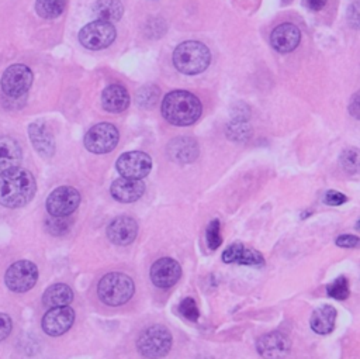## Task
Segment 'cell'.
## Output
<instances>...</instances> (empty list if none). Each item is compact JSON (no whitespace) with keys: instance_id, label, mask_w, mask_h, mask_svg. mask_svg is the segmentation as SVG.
<instances>
[{"instance_id":"18","label":"cell","mask_w":360,"mask_h":359,"mask_svg":"<svg viewBox=\"0 0 360 359\" xmlns=\"http://www.w3.org/2000/svg\"><path fill=\"white\" fill-rule=\"evenodd\" d=\"M222 261L225 264H241L250 267H262L265 264L264 255L259 251L248 248L241 243L232 244L225 248L222 253Z\"/></svg>"},{"instance_id":"1","label":"cell","mask_w":360,"mask_h":359,"mask_svg":"<svg viewBox=\"0 0 360 359\" xmlns=\"http://www.w3.org/2000/svg\"><path fill=\"white\" fill-rule=\"evenodd\" d=\"M37 183L33 174L24 168H13L0 174V206L19 209L30 203Z\"/></svg>"},{"instance_id":"26","label":"cell","mask_w":360,"mask_h":359,"mask_svg":"<svg viewBox=\"0 0 360 359\" xmlns=\"http://www.w3.org/2000/svg\"><path fill=\"white\" fill-rule=\"evenodd\" d=\"M66 6V0H37L36 10L43 19H57L59 17Z\"/></svg>"},{"instance_id":"3","label":"cell","mask_w":360,"mask_h":359,"mask_svg":"<svg viewBox=\"0 0 360 359\" xmlns=\"http://www.w3.org/2000/svg\"><path fill=\"white\" fill-rule=\"evenodd\" d=\"M136 292L134 281L122 272L104 275L97 285V296L106 306L118 307L131 300Z\"/></svg>"},{"instance_id":"15","label":"cell","mask_w":360,"mask_h":359,"mask_svg":"<svg viewBox=\"0 0 360 359\" xmlns=\"http://www.w3.org/2000/svg\"><path fill=\"white\" fill-rule=\"evenodd\" d=\"M182 276V267L172 258H161L151 268V281L157 288L169 289L175 286Z\"/></svg>"},{"instance_id":"13","label":"cell","mask_w":360,"mask_h":359,"mask_svg":"<svg viewBox=\"0 0 360 359\" xmlns=\"http://www.w3.org/2000/svg\"><path fill=\"white\" fill-rule=\"evenodd\" d=\"M138 235V224L130 216H118L107 227V237L115 246L126 247L136 241Z\"/></svg>"},{"instance_id":"17","label":"cell","mask_w":360,"mask_h":359,"mask_svg":"<svg viewBox=\"0 0 360 359\" xmlns=\"http://www.w3.org/2000/svg\"><path fill=\"white\" fill-rule=\"evenodd\" d=\"M111 196L120 203H134L143 197L145 185L141 179L118 178L111 183Z\"/></svg>"},{"instance_id":"19","label":"cell","mask_w":360,"mask_h":359,"mask_svg":"<svg viewBox=\"0 0 360 359\" xmlns=\"http://www.w3.org/2000/svg\"><path fill=\"white\" fill-rule=\"evenodd\" d=\"M30 140L37 153L44 158H51L55 153V140L44 122H36L29 127Z\"/></svg>"},{"instance_id":"30","label":"cell","mask_w":360,"mask_h":359,"mask_svg":"<svg viewBox=\"0 0 360 359\" xmlns=\"http://www.w3.org/2000/svg\"><path fill=\"white\" fill-rule=\"evenodd\" d=\"M158 97H159V89L155 85L144 86L138 92V104L144 108H151L155 106Z\"/></svg>"},{"instance_id":"33","label":"cell","mask_w":360,"mask_h":359,"mask_svg":"<svg viewBox=\"0 0 360 359\" xmlns=\"http://www.w3.org/2000/svg\"><path fill=\"white\" fill-rule=\"evenodd\" d=\"M335 244L340 248H356L359 246V237L350 235V234H343L336 238Z\"/></svg>"},{"instance_id":"21","label":"cell","mask_w":360,"mask_h":359,"mask_svg":"<svg viewBox=\"0 0 360 359\" xmlns=\"http://www.w3.org/2000/svg\"><path fill=\"white\" fill-rule=\"evenodd\" d=\"M101 106L108 113H123L130 106V94L122 85H110L101 93Z\"/></svg>"},{"instance_id":"14","label":"cell","mask_w":360,"mask_h":359,"mask_svg":"<svg viewBox=\"0 0 360 359\" xmlns=\"http://www.w3.org/2000/svg\"><path fill=\"white\" fill-rule=\"evenodd\" d=\"M75 323V311L69 306L54 307L43 317V330L51 337H59L71 330Z\"/></svg>"},{"instance_id":"12","label":"cell","mask_w":360,"mask_h":359,"mask_svg":"<svg viewBox=\"0 0 360 359\" xmlns=\"http://www.w3.org/2000/svg\"><path fill=\"white\" fill-rule=\"evenodd\" d=\"M291 349L290 338L280 331L262 335L257 341V351L264 359H283Z\"/></svg>"},{"instance_id":"22","label":"cell","mask_w":360,"mask_h":359,"mask_svg":"<svg viewBox=\"0 0 360 359\" xmlns=\"http://www.w3.org/2000/svg\"><path fill=\"white\" fill-rule=\"evenodd\" d=\"M22 158L23 151L20 144L9 136H0V174L17 168Z\"/></svg>"},{"instance_id":"31","label":"cell","mask_w":360,"mask_h":359,"mask_svg":"<svg viewBox=\"0 0 360 359\" xmlns=\"http://www.w3.org/2000/svg\"><path fill=\"white\" fill-rule=\"evenodd\" d=\"M179 311L185 318H187L190 321H197L200 317V310H199L194 299H192V297H186L182 300V303L179 306Z\"/></svg>"},{"instance_id":"16","label":"cell","mask_w":360,"mask_h":359,"mask_svg":"<svg viewBox=\"0 0 360 359\" xmlns=\"http://www.w3.org/2000/svg\"><path fill=\"white\" fill-rule=\"evenodd\" d=\"M301 41V31L291 23H283L278 26L271 34V45L280 54H289L294 51Z\"/></svg>"},{"instance_id":"4","label":"cell","mask_w":360,"mask_h":359,"mask_svg":"<svg viewBox=\"0 0 360 359\" xmlns=\"http://www.w3.org/2000/svg\"><path fill=\"white\" fill-rule=\"evenodd\" d=\"M211 61L210 50L199 41H185L173 52L175 68L185 75L204 72Z\"/></svg>"},{"instance_id":"5","label":"cell","mask_w":360,"mask_h":359,"mask_svg":"<svg viewBox=\"0 0 360 359\" xmlns=\"http://www.w3.org/2000/svg\"><path fill=\"white\" fill-rule=\"evenodd\" d=\"M172 334L164 325H151L145 328L137 339V349L145 359H161L172 348Z\"/></svg>"},{"instance_id":"11","label":"cell","mask_w":360,"mask_h":359,"mask_svg":"<svg viewBox=\"0 0 360 359\" xmlns=\"http://www.w3.org/2000/svg\"><path fill=\"white\" fill-rule=\"evenodd\" d=\"M115 167L122 178L144 179L152 169V160L145 153L131 151L120 157Z\"/></svg>"},{"instance_id":"23","label":"cell","mask_w":360,"mask_h":359,"mask_svg":"<svg viewBox=\"0 0 360 359\" xmlns=\"http://www.w3.org/2000/svg\"><path fill=\"white\" fill-rule=\"evenodd\" d=\"M335 323H336V310L335 307L328 304L318 307L312 313L310 320L312 331L319 335H326L332 332V330L335 328Z\"/></svg>"},{"instance_id":"2","label":"cell","mask_w":360,"mask_h":359,"mask_svg":"<svg viewBox=\"0 0 360 359\" xmlns=\"http://www.w3.org/2000/svg\"><path fill=\"white\" fill-rule=\"evenodd\" d=\"M161 110L169 125L186 127L194 125L200 118L203 106L193 93L187 90H173L165 96Z\"/></svg>"},{"instance_id":"27","label":"cell","mask_w":360,"mask_h":359,"mask_svg":"<svg viewBox=\"0 0 360 359\" xmlns=\"http://www.w3.org/2000/svg\"><path fill=\"white\" fill-rule=\"evenodd\" d=\"M326 293L336 300H346L350 295L349 281L345 276H339L326 286Z\"/></svg>"},{"instance_id":"24","label":"cell","mask_w":360,"mask_h":359,"mask_svg":"<svg viewBox=\"0 0 360 359\" xmlns=\"http://www.w3.org/2000/svg\"><path fill=\"white\" fill-rule=\"evenodd\" d=\"M93 13L97 20L113 24L123 17L124 6L120 0H97L93 5Z\"/></svg>"},{"instance_id":"29","label":"cell","mask_w":360,"mask_h":359,"mask_svg":"<svg viewBox=\"0 0 360 359\" xmlns=\"http://www.w3.org/2000/svg\"><path fill=\"white\" fill-rule=\"evenodd\" d=\"M206 239H207V246L210 250H217L221 244H222V238H221V224L219 220H213L206 230Z\"/></svg>"},{"instance_id":"28","label":"cell","mask_w":360,"mask_h":359,"mask_svg":"<svg viewBox=\"0 0 360 359\" xmlns=\"http://www.w3.org/2000/svg\"><path fill=\"white\" fill-rule=\"evenodd\" d=\"M228 134H229V139L235 141L250 139L251 129L247 125V120H233V122L228 126Z\"/></svg>"},{"instance_id":"20","label":"cell","mask_w":360,"mask_h":359,"mask_svg":"<svg viewBox=\"0 0 360 359\" xmlns=\"http://www.w3.org/2000/svg\"><path fill=\"white\" fill-rule=\"evenodd\" d=\"M168 155L176 164H190L199 157V146L193 139H175L168 146Z\"/></svg>"},{"instance_id":"10","label":"cell","mask_w":360,"mask_h":359,"mask_svg":"<svg viewBox=\"0 0 360 359\" xmlns=\"http://www.w3.org/2000/svg\"><path fill=\"white\" fill-rule=\"evenodd\" d=\"M80 204V193L72 186L57 188L47 199V211L52 217H68Z\"/></svg>"},{"instance_id":"9","label":"cell","mask_w":360,"mask_h":359,"mask_svg":"<svg viewBox=\"0 0 360 359\" xmlns=\"http://www.w3.org/2000/svg\"><path fill=\"white\" fill-rule=\"evenodd\" d=\"M33 79L34 76L29 66L23 64H16L5 71L0 83H2V90L6 96L19 99L29 92L33 85Z\"/></svg>"},{"instance_id":"34","label":"cell","mask_w":360,"mask_h":359,"mask_svg":"<svg viewBox=\"0 0 360 359\" xmlns=\"http://www.w3.org/2000/svg\"><path fill=\"white\" fill-rule=\"evenodd\" d=\"M324 202L329 206H340L343 203L347 202V197L345 195H342L340 192H336V190H328L325 193V197H324Z\"/></svg>"},{"instance_id":"32","label":"cell","mask_w":360,"mask_h":359,"mask_svg":"<svg viewBox=\"0 0 360 359\" xmlns=\"http://www.w3.org/2000/svg\"><path fill=\"white\" fill-rule=\"evenodd\" d=\"M340 164L346 172L354 174L359 167V154L356 150H346L340 157Z\"/></svg>"},{"instance_id":"25","label":"cell","mask_w":360,"mask_h":359,"mask_svg":"<svg viewBox=\"0 0 360 359\" xmlns=\"http://www.w3.org/2000/svg\"><path fill=\"white\" fill-rule=\"evenodd\" d=\"M72 300H73V290L65 283H55L50 286L43 296L44 306L50 309L68 306L72 303Z\"/></svg>"},{"instance_id":"7","label":"cell","mask_w":360,"mask_h":359,"mask_svg":"<svg viewBox=\"0 0 360 359\" xmlns=\"http://www.w3.org/2000/svg\"><path fill=\"white\" fill-rule=\"evenodd\" d=\"M38 281V268L36 264L30 261H17L5 275L6 286L15 293L29 292L36 286Z\"/></svg>"},{"instance_id":"6","label":"cell","mask_w":360,"mask_h":359,"mask_svg":"<svg viewBox=\"0 0 360 359\" xmlns=\"http://www.w3.org/2000/svg\"><path fill=\"white\" fill-rule=\"evenodd\" d=\"M115 27L111 23L96 20L86 24L79 33L80 44L92 51L104 50L115 40Z\"/></svg>"},{"instance_id":"37","label":"cell","mask_w":360,"mask_h":359,"mask_svg":"<svg viewBox=\"0 0 360 359\" xmlns=\"http://www.w3.org/2000/svg\"><path fill=\"white\" fill-rule=\"evenodd\" d=\"M349 111H350V114H352L354 118L359 117V94H354V96H353V100H352V103L349 104Z\"/></svg>"},{"instance_id":"36","label":"cell","mask_w":360,"mask_h":359,"mask_svg":"<svg viewBox=\"0 0 360 359\" xmlns=\"http://www.w3.org/2000/svg\"><path fill=\"white\" fill-rule=\"evenodd\" d=\"M305 5L308 6V9H311L312 12H318L321 9L325 8L326 0H305Z\"/></svg>"},{"instance_id":"8","label":"cell","mask_w":360,"mask_h":359,"mask_svg":"<svg viewBox=\"0 0 360 359\" xmlns=\"http://www.w3.org/2000/svg\"><path fill=\"white\" fill-rule=\"evenodd\" d=\"M120 140L118 130L110 123H100L93 126L85 136V147L93 154L111 153Z\"/></svg>"},{"instance_id":"35","label":"cell","mask_w":360,"mask_h":359,"mask_svg":"<svg viewBox=\"0 0 360 359\" xmlns=\"http://www.w3.org/2000/svg\"><path fill=\"white\" fill-rule=\"evenodd\" d=\"M12 318L8 314L0 313V341L6 339L12 332Z\"/></svg>"}]
</instances>
